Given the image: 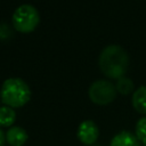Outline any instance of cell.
<instances>
[{"label": "cell", "mask_w": 146, "mask_h": 146, "mask_svg": "<svg viewBox=\"0 0 146 146\" xmlns=\"http://www.w3.org/2000/svg\"><path fill=\"white\" fill-rule=\"evenodd\" d=\"M99 68L103 74L110 79H120L124 76L129 66V56L125 49L119 44L106 46L98 58Z\"/></svg>", "instance_id": "1"}, {"label": "cell", "mask_w": 146, "mask_h": 146, "mask_svg": "<svg viewBox=\"0 0 146 146\" xmlns=\"http://www.w3.org/2000/svg\"><path fill=\"white\" fill-rule=\"evenodd\" d=\"M0 98L3 105L13 108L23 107L31 99V89L23 79L9 78L1 86Z\"/></svg>", "instance_id": "2"}, {"label": "cell", "mask_w": 146, "mask_h": 146, "mask_svg": "<svg viewBox=\"0 0 146 146\" xmlns=\"http://www.w3.org/2000/svg\"><path fill=\"white\" fill-rule=\"evenodd\" d=\"M40 23L38 9L29 3L18 6L13 14V25L21 33H30L36 29Z\"/></svg>", "instance_id": "3"}, {"label": "cell", "mask_w": 146, "mask_h": 146, "mask_svg": "<svg viewBox=\"0 0 146 146\" xmlns=\"http://www.w3.org/2000/svg\"><path fill=\"white\" fill-rule=\"evenodd\" d=\"M116 89L115 86L104 79L94 81L88 90V96L90 100L96 105H108L111 104L116 97Z\"/></svg>", "instance_id": "4"}, {"label": "cell", "mask_w": 146, "mask_h": 146, "mask_svg": "<svg viewBox=\"0 0 146 146\" xmlns=\"http://www.w3.org/2000/svg\"><path fill=\"white\" fill-rule=\"evenodd\" d=\"M76 136L82 144L89 146L97 141L99 136V129L92 120H84L79 124Z\"/></svg>", "instance_id": "5"}, {"label": "cell", "mask_w": 146, "mask_h": 146, "mask_svg": "<svg viewBox=\"0 0 146 146\" xmlns=\"http://www.w3.org/2000/svg\"><path fill=\"white\" fill-rule=\"evenodd\" d=\"M5 136H6V143L10 146H23L29 138L26 130L18 125L10 127L5 133Z\"/></svg>", "instance_id": "6"}, {"label": "cell", "mask_w": 146, "mask_h": 146, "mask_svg": "<svg viewBox=\"0 0 146 146\" xmlns=\"http://www.w3.org/2000/svg\"><path fill=\"white\" fill-rule=\"evenodd\" d=\"M110 146H140V143L132 132L123 130L112 138Z\"/></svg>", "instance_id": "7"}, {"label": "cell", "mask_w": 146, "mask_h": 146, "mask_svg": "<svg viewBox=\"0 0 146 146\" xmlns=\"http://www.w3.org/2000/svg\"><path fill=\"white\" fill-rule=\"evenodd\" d=\"M131 104L138 113L146 116V86H141L133 91Z\"/></svg>", "instance_id": "8"}, {"label": "cell", "mask_w": 146, "mask_h": 146, "mask_svg": "<svg viewBox=\"0 0 146 146\" xmlns=\"http://www.w3.org/2000/svg\"><path fill=\"white\" fill-rule=\"evenodd\" d=\"M16 121V112L15 108L9 107L7 105L0 106V128H10Z\"/></svg>", "instance_id": "9"}, {"label": "cell", "mask_w": 146, "mask_h": 146, "mask_svg": "<svg viewBox=\"0 0 146 146\" xmlns=\"http://www.w3.org/2000/svg\"><path fill=\"white\" fill-rule=\"evenodd\" d=\"M133 88H135V84H133L132 80L127 78V76H122V78L116 80L115 89L121 95H129V94H131L133 91Z\"/></svg>", "instance_id": "10"}, {"label": "cell", "mask_w": 146, "mask_h": 146, "mask_svg": "<svg viewBox=\"0 0 146 146\" xmlns=\"http://www.w3.org/2000/svg\"><path fill=\"white\" fill-rule=\"evenodd\" d=\"M135 136L143 145H146V116H141L135 127Z\"/></svg>", "instance_id": "11"}, {"label": "cell", "mask_w": 146, "mask_h": 146, "mask_svg": "<svg viewBox=\"0 0 146 146\" xmlns=\"http://www.w3.org/2000/svg\"><path fill=\"white\" fill-rule=\"evenodd\" d=\"M5 141H6V136H5L3 131H2V129L0 128V146H3Z\"/></svg>", "instance_id": "12"}, {"label": "cell", "mask_w": 146, "mask_h": 146, "mask_svg": "<svg viewBox=\"0 0 146 146\" xmlns=\"http://www.w3.org/2000/svg\"><path fill=\"white\" fill-rule=\"evenodd\" d=\"M143 146H146V145H143Z\"/></svg>", "instance_id": "13"}, {"label": "cell", "mask_w": 146, "mask_h": 146, "mask_svg": "<svg viewBox=\"0 0 146 146\" xmlns=\"http://www.w3.org/2000/svg\"><path fill=\"white\" fill-rule=\"evenodd\" d=\"M0 102H1V98H0Z\"/></svg>", "instance_id": "14"}]
</instances>
